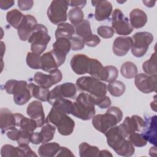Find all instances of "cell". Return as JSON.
<instances>
[{
	"label": "cell",
	"instance_id": "50",
	"mask_svg": "<svg viewBox=\"0 0 157 157\" xmlns=\"http://www.w3.org/2000/svg\"><path fill=\"white\" fill-rule=\"evenodd\" d=\"M20 131V129H18L17 128L13 127L7 131L6 135L9 139L12 140H17L19 136Z\"/></svg>",
	"mask_w": 157,
	"mask_h": 157
},
{
	"label": "cell",
	"instance_id": "53",
	"mask_svg": "<svg viewBox=\"0 0 157 157\" xmlns=\"http://www.w3.org/2000/svg\"><path fill=\"white\" fill-rule=\"evenodd\" d=\"M68 6H71V7H77L82 9L83 8L86 4V1H67Z\"/></svg>",
	"mask_w": 157,
	"mask_h": 157
},
{
	"label": "cell",
	"instance_id": "30",
	"mask_svg": "<svg viewBox=\"0 0 157 157\" xmlns=\"http://www.w3.org/2000/svg\"><path fill=\"white\" fill-rule=\"evenodd\" d=\"M24 17V15L17 9H12L6 14L7 23L13 28L17 29Z\"/></svg>",
	"mask_w": 157,
	"mask_h": 157
},
{
	"label": "cell",
	"instance_id": "25",
	"mask_svg": "<svg viewBox=\"0 0 157 157\" xmlns=\"http://www.w3.org/2000/svg\"><path fill=\"white\" fill-rule=\"evenodd\" d=\"M57 60L51 51L45 53L41 56V69L47 72H50L58 68Z\"/></svg>",
	"mask_w": 157,
	"mask_h": 157
},
{
	"label": "cell",
	"instance_id": "43",
	"mask_svg": "<svg viewBox=\"0 0 157 157\" xmlns=\"http://www.w3.org/2000/svg\"><path fill=\"white\" fill-rule=\"evenodd\" d=\"M97 33L102 38L109 39L113 36L114 31L112 27L108 26H100L97 29Z\"/></svg>",
	"mask_w": 157,
	"mask_h": 157
},
{
	"label": "cell",
	"instance_id": "26",
	"mask_svg": "<svg viewBox=\"0 0 157 157\" xmlns=\"http://www.w3.org/2000/svg\"><path fill=\"white\" fill-rule=\"evenodd\" d=\"M14 115L16 120V126L20 127V129L32 132L38 127L34 120L25 117L22 114L18 113H14Z\"/></svg>",
	"mask_w": 157,
	"mask_h": 157
},
{
	"label": "cell",
	"instance_id": "9",
	"mask_svg": "<svg viewBox=\"0 0 157 157\" xmlns=\"http://www.w3.org/2000/svg\"><path fill=\"white\" fill-rule=\"evenodd\" d=\"M133 44L131 48L132 54L137 58L143 56L153 40V36L148 32H137L132 36Z\"/></svg>",
	"mask_w": 157,
	"mask_h": 157
},
{
	"label": "cell",
	"instance_id": "49",
	"mask_svg": "<svg viewBox=\"0 0 157 157\" xmlns=\"http://www.w3.org/2000/svg\"><path fill=\"white\" fill-rule=\"evenodd\" d=\"M29 140H30V142L32 143L33 144L37 145L40 143H42L43 137L40 132H32L30 133Z\"/></svg>",
	"mask_w": 157,
	"mask_h": 157
},
{
	"label": "cell",
	"instance_id": "37",
	"mask_svg": "<svg viewBox=\"0 0 157 157\" xmlns=\"http://www.w3.org/2000/svg\"><path fill=\"white\" fill-rule=\"evenodd\" d=\"M67 15L70 22L74 26L79 25L84 20L83 12L80 8L74 7L70 9Z\"/></svg>",
	"mask_w": 157,
	"mask_h": 157
},
{
	"label": "cell",
	"instance_id": "31",
	"mask_svg": "<svg viewBox=\"0 0 157 157\" xmlns=\"http://www.w3.org/2000/svg\"><path fill=\"white\" fill-rule=\"evenodd\" d=\"M121 75L126 78L131 79L134 78L138 74V69L134 63L127 61L123 63L120 68Z\"/></svg>",
	"mask_w": 157,
	"mask_h": 157
},
{
	"label": "cell",
	"instance_id": "6",
	"mask_svg": "<svg viewBox=\"0 0 157 157\" xmlns=\"http://www.w3.org/2000/svg\"><path fill=\"white\" fill-rule=\"evenodd\" d=\"M50 39L47 27L42 24H37L28 40V42L31 44V52L40 55L46 49Z\"/></svg>",
	"mask_w": 157,
	"mask_h": 157
},
{
	"label": "cell",
	"instance_id": "15",
	"mask_svg": "<svg viewBox=\"0 0 157 157\" xmlns=\"http://www.w3.org/2000/svg\"><path fill=\"white\" fill-rule=\"evenodd\" d=\"M52 47V52L55 55L59 67L65 62L66 55L71 49L69 39L59 38L53 44Z\"/></svg>",
	"mask_w": 157,
	"mask_h": 157
},
{
	"label": "cell",
	"instance_id": "48",
	"mask_svg": "<svg viewBox=\"0 0 157 157\" xmlns=\"http://www.w3.org/2000/svg\"><path fill=\"white\" fill-rule=\"evenodd\" d=\"M18 3V7L21 10H28L31 9L33 7V1L29 0V1H23V0H19L17 2Z\"/></svg>",
	"mask_w": 157,
	"mask_h": 157
},
{
	"label": "cell",
	"instance_id": "42",
	"mask_svg": "<svg viewBox=\"0 0 157 157\" xmlns=\"http://www.w3.org/2000/svg\"><path fill=\"white\" fill-rule=\"evenodd\" d=\"M128 138L132 144L137 147H142L146 145L147 143V141L145 139L142 134L139 132H133L131 134Z\"/></svg>",
	"mask_w": 157,
	"mask_h": 157
},
{
	"label": "cell",
	"instance_id": "44",
	"mask_svg": "<svg viewBox=\"0 0 157 157\" xmlns=\"http://www.w3.org/2000/svg\"><path fill=\"white\" fill-rule=\"evenodd\" d=\"M69 41L71 43V50L74 51L80 50L83 49L85 47L83 40L79 37L72 36L69 39Z\"/></svg>",
	"mask_w": 157,
	"mask_h": 157
},
{
	"label": "cell",
	"instance_id": "40",
	"mask_svg": "<svg viewBox=\"0 0 157 157\" xmlns=\"http://www.w3.org/2000/svg\"><path fill=\"white\" fill-rule=\"evenodd\" d=\"M27 65L33 69H41V56L33 52H28L26 59Z\"/></svg>",
	"mask_w": 157,
	"mask_h": 157
},
{
	"label": "cell",
	"instance_id": "56",
	"mask_svg": "<svg viewBox=\"0 0 157 157\" xmlns=\"http://www.w3.org/2000/svg\"><path fill=\"white\" fill-rule=\"evenodd\" d=\"M144 4H145V6L148 7H152L155 6L156 1H152L151 0L150 1H143Z\"/></svg>",
	"mask_w": 157,
	"mask_h": 157
},
{
	"label": "cell",
	"instance_id": "52",
	"mask_svg": "<svg viewBox=\"0 0 157 157\" xmlns=\"http://www.w3.org/2000/svg\"><path fill=\"white\" fill-rule=\"evenodd\" d=\"M19 146V145H18ZM20 148L22 149L23 153H24V157H32V156H37V155L31 150V148L29 147L28 145H20Z\"/></svg>",
	"mask_w": 157,
	"mask_h": 157
},
{
	"label": "cell",
	"instance_id": "4",
	"mask_svg": "<svg viewBox=\"0 0 157 157\" xmlns=\"http://www.w3.org/2000/svg\"><path fill=\"white\" fill-rule=\"evenodd\" d=\"M28 84L25 80L11 79L6 82L4 89L8 94H13V101L17 105H22L27 103L32 97Z\"/></svg>",
	"mask_w": 157,
	"mask_h": 157
},
{
	"label": "cell",
	"instance_id": "13",
	"mask_svg": "<svg viewBox=\"0 0 157 157\" xmlns=\"http://www.w3.org/2000/svg\"><path fill=\"white\" fill-rule=\"evenodd\" d=\"M62 78L63 75L61 71L57 69L49 72L48 75L41 72H37L34 75V81L39 86L49 88L61 82Z\"/></svg>",
	"mask_w": 157,
	"mask_h": 157
},
{
	"label": "cell",
	"instance_id": "1",
	"mask_svg": "<svg viewBox=\"0 0 157 157\" xmlns=\"http://www.w3.org/2000/svg\"><path fill=\"white\" fill-rule=\"evenodd\" d=\"M123 118V112L117 107H109L104 114L94 115L92 118L93 127L105 134L109 129L115 126Z\"/></svg>",
	"mask_w": 157,
	"mask_h": 157
},
{
	"label": "cell",
	"instance_id": "47",
	"mask_svg": "<svg viewBox=\"0 0 157 157\" xmlns=\"http://www.w3.org/2000/svg\"><path fill=\"white\" fill-rule=\"evenodd\" d=\"M82 40L85 45L90 47H94L97 46L101 42L100 38L98 36L93 34L83 39Z\"/></svg>",
	"mask_w": 157,
	"mask_h": 157
},
{
	"label": "cell",
	"instance_id": "46",
	"mask_svg": "<svg viewBox=\"0 0 157 157\" xmlns=\"http://www.w3.org/2000/svg\"><path fill=\"white\" fill-rule=\"evenodd\" d=\"M20 134L18 138L17 139V144L19 146L20 145H28L30 142L29 140V137H30V133L28 131H24L22 129H20Z\"/></svg>",
	"mask_w": 157,
	"mask_h": 157
},
{
	"label": "cell",
	"instance_id": "34",
	"mask_svg": "<svg viewBox=\"0 0 157 157\" xmlns=\"http://www.w3.org/2000/svg\"><path fill=\"white\" fill-rule=\"evenodd\" d=\"M142 69L146 74L157 76L156 53H153L148 60L145 61L142 64Z\"/></svg>",
	"mask_w": 157,
	"mask_h": 157
},
{
	"label": "cell",
	"instance_id": "22",
	"mask_svg": "<svg viewBox=\"0 0 157 157\" xmlns=\"http://www.w3.org/2000/svg\"><path fill=\"white\" fill-rule=\"evenodd\" d=\"M156 117L154 115L146 118L145 128L141 132L145 139L155 146L156 145Z\"/></svg>",
	"mask_w": 157,
	"mask_h": 157
},
{
	"label": "cell",
	"instance_id": "23",
	"mask_svg": "<svg viewBox=\"0 0 157 157\" xmlns=\"http://www.w3.org/2000/svg\"><path fill=\"white\" fill-rule=\"evenodd\" d=\"M15 126H17L15 115L7 108H1L0 110V128L1 132L4 134Z\"/></svg>",
	"mask_w": 157,
	"mask_h": 157
},
{
	"label": "cell",
	"instance_id": "16",
	"mask_svg": "<svg viewBox=\"0 0 157 157\" xmlns=\"http://www.w3.org/2000/svg\"><path fill=\"white\" fill-rule=\"evenodd\" d=\"M108 145L115 151L117 150L126 140L118 126H115L109 129L105 134Z\"/></svg>",
	"mask_w": 157,
	"mask_h": 157
},
{
	"label": "cell",
	"instance_id": "35",
	"mask_svg": "<svg viewBox=\"0 0 157 157\" xmlns=\"http://www.w3.org/2000/svg\"><path fill=\"white\" fill-rule=\"evenodd\" d=\"M107 89L112 96L119 97L124 94L126 86L123 82L119 80H115L109 83L108 86H107Z\"/></svg>",
	"mask_w": 157,
	"mask_h": 157
},
{
	"label": "cell",
	"instance_id": "7",
	"mask_svg": "<svg viewBox=\"0 0 157 157\" xmlns=\"http://www.w3.org/2000/svg\"><path fill=\"white\" fill-rule=\"evenodd\" d=\"M76 86L79 91L86 92L94 98L105 96L107 90L105 83L91 76L78 78L76 81Z\"/></svg>",
	"mask_w": 157,
	"mask_h": 157
},
{
	"label": "cell",
	"instance_id": "10",
	"mask_svg": "<svg viewBox=\"0 0 157 157\" xmlns=\"http://www.w3.org/2000/svg\"><path fill=\"white\" fill-rule=\"evenodd\" d=\"M112 28L119 35L126 36L133 31L129 19L118 9H115L112 15Z\"/></svg>",
	"mask_w": 157,
	"mask_h": 157
},
{
	"label": "cell",
	"instance_id": "17",
	"mask_svg": "<svg viewBox=\"0 0 157 157\" xmlns=\"http://www.w3.org/2000/svg\"><path fill=\"white\" fill-rule=\"evenodd\" d=\"M37 24L36 18L29 14L24 15L23 19L17 28L18 35L22 41L28 40L33 28Z\"/></svg>",
	"mask_w": 157,
	"mask_h": 157
},
{
	"label": "cell",
	"instance_id": "27",
	"mask_svg": "<svg viewBox=\"0 0 157 157\" xmlns=\"http://www.w3.org/2000/svg\"><path fill=\"white\" fill-rule=\"evenodd\" d=\"M28 87L31 92V96L40 101H47L50 90L47 88L39 86L37 84L29 83L28 84Z\"/></svg>",
	"mask_w": 157,
	"mask_h": 157
},
{
	"label": "cell",
	"instance_id": "54",
	"mask_svg": "<svg viewBox=\"0 0 157 157\" xmlns=\"http://www.w3.org/2000/svg\"><path fill=\"white\" fill-rule=\"evenodd\" d=\"M14 4L13 1H4L1 0L0 1V8L2 10H7L11 7L13 6Z\"/></svg>",
	"mask_w": 157,
	"mask_h": 157
},
{
	"label": "cell",
	"instance_id": "14",
	"mask_svg": "<svg viewBox=\"0 0 157 157\" xmlns=\"http://www.w3.org/2000/svg\"><path fill=\"white\" fill-rule=\"evenodd\" d=\"M134 78L135 85L142 93L148 94L156 91V76H152L144 73H140L137 74Z\"/></svg>",
	"mask_w": 157,
	"mask_h": 157
},
{
	"label": "cell",
	"instance_id": "38",
	"mask_svg": "<svg viewBox=\"0 0 157 157\" xmlns=\"http://www.w3.org/2000/svg\"><path fill=\"white\" fill-rule=\"evenodd\" d=\"M56 131L55 126L50 124V123L45 122L42 126L40 133L43 137V143H46L52 140L54 137Z\"/></svg>",
	"mask_w": 157,
	"mask_h": 157
},
{
	"label": "cell",
	"instance_id": "36",
	"mask_svg": "<svg viewBox=\"0 0 157 157\" xmlns=\"http://www.w3.org/2000/svg\"><path fill=\"white\" fill-rule=\"evenodd\" d=\"M75 32L79 37L82 39L92 34L91 29L90 23L88 20H83V21L79 25L75 26Z\"/></svg>",
	"mask_w": 157,
	"mask_h": 157
},
{
	"label": "cell",
	"instance_id": "18",
	"mask_svg": "<svg viewBox=\"0 0 157 157\" xmlns=\"http://www.w3.org/2000/svg\"><path fill=\"white\" fill-rule=\"evenodd\" d=\"M91 58L83 54H77L72 56L71 60L72 70L78 75L88 73Z\"/></svg>",
	"mask_w": 157,
	"mask_h": 157
},
{
	"label": "cell",
	"instance_id": "45",
	"mask_svg": "<svg viewBox=\"0 0 157 157\" xmlns=\"http://www.w3.org/2000/svg\"><path fill=\"white\" fill-rule=\"evenodd\" d=\"M94 102L95 105H98L101 109L109 108L111 105L110 99L107 96L100 98H94Z\"/></svg>",
	"mask_w": 157,
	"mask_h": 157
},
{
	"label": "cell",
	"instance_id": "57",
	"mask_svg": "<svg viewBox=\"0 0 157 157\" xmlns=\"http://www.w3.org/2000/svg\"><path fill=\"white\" fill-rule=\"evenodd\" d=\"M155 97H156V96H155V97H154V101H152L151 102V104H150V106H151V109H153V110H155V111H156V98H155Z\"/></svg>",
	"mask_w": 157,
	"mask_h": 157
},
{
	"label": "cell",
	"instance_id": "39",
	"mask_svg": "<svg viewBox=\"0 0 157 157\" xmlns=\"http://www.w3.org/2000/svg\"><path fill=\"white\" fill-rule=\"evenodd\" d=\"M59 110H61L67 114H71L73 102L66 98H61L56 99L52 105Z\"/></svg>",
	"mask_w": 157,
	"mask_h": 157
},
{
	"label": "cell",
	"instance_id": "32",
	"mask_svg": "<svg viewBox=\"0 0 157 157\" xmlns=\"http://www.w3.org/2000/svg\"><path fill=\"white\" fill-rule=\"evenodd\" d=\"M79 155L81 157L98 156L99 149L96 146H93L86 142H82L78 147Z\"/></svg>",
	"mask_w": 157,
	"mask_h": 157
},
{
	"label": "cell",
	"instance_id": "12",
	"mask_svg": "<svg viewBox=\"0 0 157 157\" xmlns=\"http://www.w3.org/2000/svg\"><path fill=\"white\" fill-rule=\"evenodd\" d=\"M118 126L127 138L133 132H141L145 128V122L142 118L134 115L131 117H126L123 122Z\"/></svg>",
	"mask_w": 157,
	"mask_h": 157
},
{
	"label": "cell",
	"instance_id": "5",
	"mask_svg": "<svg viewBox=\"0 0 157 157\" xmlns=\"http://www.w3.org/2000/svg\"><path fill=\"white\" fill-rule=\"evenodd\" d=\"M88 74L97 80L110 83L116 80L118 76V71L113 66L104 67L99 61L91 58Z\"/></svg>",
	"mask_w": 157,
	"mask_h": 157
},
{
	"label": "cell",
	"instance_id": "19",
	"mask_svg": "<svg viewBox=\"0 0 157 157\" xmlns=\"http://www.w3.org/2000/svg\"><path fill=\"white\" fill-rule=\"evenodd\" d=\"M26 113L31 118L36 121L38 127H42L45 123L43 106L39 101H33L30 102L28 105Z\"/></svg>",
	"mask_w": 157,
	"mask_h": 157
},
{
	"label": "cell",
	"instance_id": "11",
	"mask_svg": "<svg viewBox=\"0 0 157 157\" xmlns=\"http://www.w3.org/2000/svg\"><path fill=\"white\" fill-rule=\"evenodd\" d=\"M76 85L71 82H66L56 86L50 91L47 102L52 105L56 99L61 98L74 99L76 95Z\"/></svg>",
	"mask_w": 157,
	"mask_h": 157
},
{
	"label": "cell",
	"instance_id": "21",
	"mask_svg": "<svg viewBox=\"0 0 157 157\" xmlns=\"http://www.w3.org/2000/svg\"><path fill=\"white\" fill-rule=\"evenodd\" d=\"M133 44L132 39L129 36H119L113 41L112 49L114 54L118 56L126 55L131 49Z\"/></svg>",
	"mask_w": 157,
	"mask_h": 157
},
{
	"label": "cell",
	"instance_id": "2",
	"mask_svg": "<svg viewBox=\"0 0 157 157\" xmlns=\"http://www.w3.org/2000/svg\"><path fill=\"white\" fill-rule=\"evenodd\" d=\"M94 98L86 93H80L73 102L71 114L82 120H88L95 115Z\"/></svg>",
	"mask_w": 157,
	"mask_h": 157
},
{
	"label": "cell",
	"instance_id": "29",
	"mask_svg": "<svg viewBox=\"0 0 157 157\" xmlns=\"http://www.w3.org/2000/svg\"><path fill=\"white\" fill-rule=\"evenodd\" d=\"M75 33V28L72 25L69 23H63L58 25L55 33L56 39L59 38H66L69 39Z\"/></svg>",
	"mask_w": 157,
	"mask_h": 157
},
{
	"label": "cell",
	"instance_id": "41",
	"mask_svg": "<svg viewBox=\"0 0 157 157\" xmlns=\"http://www.w3.org/2000/svg\"><path fill=\"white\" fill-rule=\"evenodd\" d=\"M135 148L134 145L129 140H126L122 145L115 151L116 153L120 156L129 157L134 155Z\"/></svg>",
	"mask_w": 157,
	"mask_h": 157
},
{
	"label": "cell",
	"instance_id": "3",
	"mask_svg": "<svg viewBox=\"0 0 157 157\" xmlns=\"http://www.w3.org/2000/svg\"><path fill=\"white\" fill-rule=\"evenodd\" d=\"M45 122L55 126L58 132L63 136L71 134L75 127L74 121L66 113L54 107H52L45 118Z\"/></svg>",
	"mask_w": 157,
	"mask_h": 157
},
{
	"label": "cell",
	"instance_id": "55",
	"mask_svg": "<svg viewBox=\"0 0 157 157\" xmlns=\"http://www.w3.org/2000/svg\"><path fill=\"white\" fill-rule=\"evenodd\" d=\"M98 156L99 157H104V156H112V155L111 153L106 150H99Z\"/></svg>",
	"mask_w": 157,
	"mask_h": 157
},
{
	"label": "cell",
	"instance_id": "20",
	"mask_svg": "<svg viewBox=\"0 0 157 157\" xmlns=\"http://www.w3.org/2000/svg\"><path fill=\"white\" fill-rule=\"evenodd\" d=\"M91 4L95 7L94 18L97 21H104L109 18L112 12V6L109 1H91Z\"/></svg>",
	"mask_w": 157,
	"mask_h": 157
},
{
	"label": "cell",
	"instance_id": "24",
	"mask_svg": "<svg viewBox=\"0 0 157 157\" xmlns=\"http://www.w3.org/2000/svg\"><path fill=\"white\" fill-rule=\"evenodd\" d=\"M129 22L133 28H141L147 23V16L142 10L134 9L130 12Z\"/></svg>",
	"mask_w": 157,
	"mask_h": 157
},
{
	"label": "cell",
	"instance_id": "51",
	"mask_svg": "<svg viewBox=\"0 0 157 157\" xmlns=\"http://www.w3.org/2000/svg\"><path fill=\"white\" fill-rule=\"evenodd\" d=\"M56 156H74V155L72 151L65 147H60Z\"/></svg>",
	"mask_w": 157,
	"mask_h": 157
},
{
	"label": "cell",
	"instance_id": "8",
	"mask_svg": "<svg viewBox=\"0 0 157 157\" xmlns=\"http://www.w3.org/2000/svg\"><path fill=\"white\" fill-rule=\"evenodd\" d=\"M67 1H52L48 8L47 13L49 20L54 25H59L67 20Z\"/></svg>",
	"mask_w": 157,
	"mask_h": 157
},
{
	"label": "cell",
	"instance_id": "28",
	"mask_svg": "<svg viewBox=\"0 0 157 157\" xmlns=\"http://www.w3.org/2000/svg\"><path fill=\"white\" fill-rule=\"evenodd\" d=\"M60 145L56 142L43 143L38 148V154L41 157L56 156Z\"/></svg>",
	"mask_w": 157,
	"mask_h": 157
},
{
	"label": "cell",
	"instance_id": "33",
	"mask_svg": "<svg viewBox=\"0 0 157 157\" xmlns=\"http://www.w3.org/2000/svg\"><path fill=\"white\" fill-rule=\"evenodd\" d=\"M1 155L2 157L10 156H21L24 157V153L20 146L13 147L12 145H4L1 150Z\"/></svg>",
	"mask_w": 157,
	"mask_h": 157
}]
</instances>
